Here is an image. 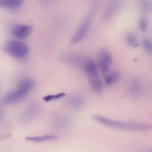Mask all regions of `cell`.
<instances>
[{
  "instance_id": "2e32d148",
  "label": "cell",
  "mask_w": 152,
  "mask_h": 152,
  "mask_svg": "<svg viewBox=\"0 0 152 152\" xmlns=\"http://www.w3.org/2000/svg\"><path fill=\"white\" fill-rule=\"evenodd\" d=\"M125 39L127 43L132 48H137L138 46V43L137 39L134 34L132 33H129L126 34L125 36Z\"/></svg>"
},
{
  "instance_id": "277c9868",
  "label": "cell",
  "mask_w": 152,
  "mask_h": 152,
  "mask_svg": "<svg viewBox=\"0 0 152 152\" xmlns=\"http://www.w3.org/2000/svg\"><path fill=\"white\" fill-rule=\"evenodd\" d=\"M94 15V8H91L83 19L80 24L75 31L73 36L70 40L71 45L78 43V42L83 40L87 35L92 25Z\"/></svg>"
},
{
  "instance_id": "52a82bcc",
  "label": "cell",
  "mask_w": 152,
  "mask_h": 152,
  "mask_svg": "<svg viewBox=\"0 0 152 152\" xmlns=\"http://www.w3.org/2000/svg\"><path fill=\"white\" fill-rule=\"evenodd\" d=\"M33 28L30 25L17 24L11 28V35L17 39H25L31 33Z\"/></svg>"
},
{
  "instance_id": "9a60e30c",
  "label": "cell",
  "mask_w": 152,
  "mask_h": 152,
  "mask_svg": "<svg viewBox=\"0 0 152 152\" xmlns=\"http://www.w3.org/2000/svg\"><path fill=\"white\" fill-rule=\"evenodd\" d=\"M104 81L107 85H112L117 82L120 78V74L118 71H109L103 75Z\"/></svg>"
},
{
  "instance_id": "5bb4252c",
  "label": "cell",
  "mask_w": 152,
  "mask_h": 152,
  "mask_svg": "<svg viewBox=\"0 0 152 152\" xmlns=\"http://www.w3.org/2000/svg\"><path fill=\"white\" fill-rule=\"evenodd\" d=\"M22 0H1L0 6L8 10H16L22 6Z\"/></svg>"
},
{
  "instance_id": "30bf717a",
  "label": "cell",
  "mask_w": 152,
  "mask_h": 152,
  "mask_svg": "<svg viewBox=\"0 0 152 152\" xmlns=\"http://www.w3.org/2000/svg\"><path fill=\"white\" fill-rule=\"evenodd\" d=\"M40 110L39 104L33 102L29 104L23 111L21 119L24 122H27L33 119L39 113Z\"/></svg>"
},
{
  "instance_id": "44dd1931",
  "label": "cell",
  "mask_w": 152,
  "mask_h": 152,
  "mask_svg": "<svg viewBox=\"0 0 152 152\" xmlns=\"http://www.w3.org/2000/svg\"><path fill=\"white\" fill-rule=\"evenodd\" d=\"M150 152H152V151H150Z\"/></svg>"
},
{
  "instance_id": "ac0fdd59",
  "label": "cell",
  "mask_w": 152,
  "mask_h": 152,
  "mask_svg": "<svg viewBox=\"0 0 152 152\" xmlns=\"http://www.w3.org/2000/svg\"><path fill=\"white\" fill-rule=\"evenodd\" d=\"M65 96V93H59L55 94H48L43 97V99L45 102H50L52 100H55L59 99Z\"/></svg>"
},
{
  "instance_id": "5b68a950",
  "label": "cell",
  "mask_w": 152,
  "mask_h": 152,
  "mask_svg": "<svg viewBox=\"0 0 152 152\" xmlns=\"http://www.w3.org/2000/svg\"><path fill=\"white\" fill-rule=\"evenodd\" d=\"M4 51L15 59L25 58L28 52V47L26 44L17 40H10L4 45Z\"/></svg>"
},
{
  "instance_id": "ffe728a7",
  "label": "cell",
  "mask_w": 152,
  "mask_h": 152,
  "mask_svg": "<svg viewBox=\"0 0 152 152\" xmlns=\"http://www.w3.org/2000/svg\"><path fill=\"white\" fill-rule=\"evenodd\" d=\"M147 21L145 18L141 17L138 21V27L141 31H145L147 28Z\"/></svg>"
},
{
  "instance_id": "4fadbf2b",
  "label": "cell",
  "mask_w": 152,
  "mask_h": 152,
  "mask_svg": "<svg viewBox=\"0 0 152 152\" xmlns=\"http://www.w3.org/2000/svg\"><path fill=\"white\" fill-rule=\"evenodd\" d=\"M58 136L54 134H45L43 135L38 136H30L27 137L26 140L27 141L34 142H42L55 141L58 139Z\"/></svg>"
},
{
  "instance_id": "9c48e42d",
  "label": "cell",
  "mask_w": 152,
  "mask_h": 152,
  "mask_svg": "<svg viewBox=\"0 0 152 152\" xmlns=\"http://www.w3.org/2000/svg\"><path fill=\"white\" fill-rule=\"evenodd\" d=\"M70 119L65 115L59 116L54 118L50 124L51 128L56 131H63L66 129L70 125Z\"/></svg>"
},
{
  "instance_id": "8992f818",
  "label": "cell",
  "mask_w": 152,
  "mask_h": 152,
  "mask_svg": "<svg viewBox=\"0 0 152 152\" xmlns=\"http://www.w3.org/2000/svg\"><path fill=\"white\" fill-rule=\"evenodd\" d=\"M112 64V56L110 52L106 49L99 51L97 56V66L103 75L110 71Z\"/></svg>"
},
{
  "instance_id": "7a4b0ae2",
  "label": "cell",
  "mask_w": 152,
  "mask_h": 152,
  "mask_svg": "<svg viewBox=\"0 0 152 152\" xmlns=\"http://www.w3.org/2000/svg\"><path fill=\"white\" fill-rule=\"evenodd\" d=\"M34 86V83L32 80H21L15 88L5 94L2 99V103L4 105H11L21 102L31 91Z\"/></svg>"
},
{
  "instance_id": "3957f363",
  "label": "cell",
  "mask_w": 152,
  "mask_h": 152,
  "mask_svg": "<svg viewBox=\"0 0 152 152\" xmlns=\"http://www.w3.org/2000/svg\"><path fill=\"white\" fill-rule=\"evenodd\" d=\"M83 70L87 74L89 85L92 91L100 94L103 90V84L98 72V66L91 58L86 59Z\"/></svg>"
},
{
  "instance_id": "6da1fadb",
  "label": "cell",
  "mask_w": 152,
  "mask_h": 152,
  "mask_svg": "<svg viewBox=\"0 0 152 152\" xmlns=\"http://www.w3.org/2000/svg\"><path fill=\"white\" fill-rule=\"evenodd\" d=\"M92 118L94 121L101 125H103L108 128L118 130L140 131L147 130L151 128L152 127L150 124L146 123L115 120L100 115H94L93 116Z\"/></svg>"
},
{
  "instance_id": "ba28073f",
  "label": "cell",
  "mask_w": 152,
  "mask_h": 152,
  "mask_svg": "<svg viewBox=\"0 0 152 152\" xmlns=\"http://www.w3.org/2000/svg\"><path fill=\"white\" fill-rule=\"evenodd\" d=\"M126 90L128 95L131 98H139L143 93V86L140 80L137 78L131 79L128 84Z\"/></svg>"
},
{
  "instance_id": "e0dca14e",
  "label": "cell",
  "mask_w": 152,
  "mask_h": 152,
  "mask_svg": "<svg viewBox=\"0 0 152 152\" xmlns=\"http://www.w3.org/2000/svg\"><path fill=\"white\" fill-rule=\"evenodd\" d=\"M140 7L144 12L150 13L152 12V2L148 0H142L140 2Z\"/></svg>"
},
{
  "instance_id": "d6986e66",
  "label": "cell",
  "mask_w": 152,
  "mask_h": 152,
  "mask_svg": "<svg viewBox=\"0 0 152 152\" xmlns=\"http://www.w3.org/2000/svg\"><path fill=\"white\" fill-rule=\"evenodd\" d=\"M142 45L145 50L149 54H152V40L149 39H144L142 40Z\"/></svg>"
},
{
  "instance_id": "8fae6325",
  "label": "cell",
  "mask_w": 152,
  "mask_h": 152,
  "mask_svg": "<svg viewBox=\"0 0 152 152\" xmlns=\"http://www.w3.org/2000/svg\"><path fill=\"white\" fill-rule=\"evenodd\" d=\"M120 4L118 2H113L109 5L104 10L102 14V19L104 21L110 20L116 14L119 9Z\"/></svg>"
},
{
  "instance_id": "7c38bea8",
  "label": "cell",
  "mask_w": 152,
  "mask_h": 152,
  "mask_svg": "<svg viewBox=\"0 0 152 152\" xmlns=\"http://www.w3.org/2000/svg\"><path fill=\"white\" fill-rule=\"evenodd\" d=\"M68 103L71 109L77 110L83 107L85 103V101L82 96L75 94L71 96L68 99Z\"/></svg>"
}]
</instances>
